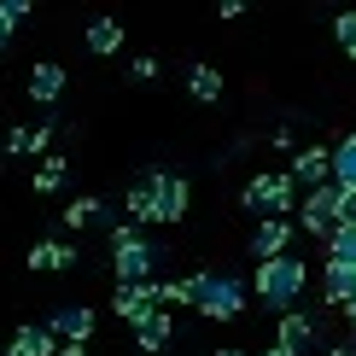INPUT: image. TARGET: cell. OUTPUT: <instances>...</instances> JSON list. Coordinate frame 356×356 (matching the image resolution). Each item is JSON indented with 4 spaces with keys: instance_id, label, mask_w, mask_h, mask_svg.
<instances>
[{
    "instance_id": "1",
    "label": "cell",
    "mask_w": 356,
    "mask_h": 356,
    "mask_svg": "<svg viewBox=\"0 0 356 356\" xmlns=\"http://www.w3.org/2000/svg\"><path fill=\"white\" fill-rule=\"evenodd\" d=\"M304 286H309V269H304V257H269V263H257V275H251V292H257V304L263 309H275V316H292L304 298Z\"/></svg>"
},
{
    "instance_id": "23",
    "label": "cell",
    "mask_w": 356,
    "mask_h": 356,
    "mask_svg": "<svg viewBox=\"0 0 356 356\" xmlns=\"http://www.w3.org/2000/svg\"><path fill=\"white\" fill-rule=\"evenodd\" d=\"M321 245H327V263H350V269H356V228H350V222H339Z\"/></svg>"
},
{
    "instance_id": "32",
    "label": "cell",
    "mask_w": 356,
    "mask_h": 356,
    "mask_svg": "<svg viewBox=\"0 0 356 356\" xmlns=\"http://www.w3.org/2000/svg\"><path fill=\"white\" fill-rule=\"evenodd\" d=\"M350 58H356V53H350Z\"/></svg>"
},
{
    "instance_id": "5",
    "label": "cell",
    "mask_w": 356,
    "mask_h": 356,
    "mask_svg": "<svg viewBox=\"0 0 356 356\" xmlns=\"http://www.w3.org/2000/svg\"><path fill=\"white\" fill-rule=\"evenodd\" d=\"M140 181H146V193H152V222H181V216H187V199H193L187 175H175V170H146Z\"/></svg>"
},
{
    "instance_id": "10",
    "label": "cell",
    "mask_w": 356,
    "mask_h": 356,
    "mask_svg": "<svg viewBox=\"0 0 356 356\" xmlns=\"http://www.w3.org/2000/svg\"><path fill=\"white\" fill-rule=\"evenodd\" d=\"M309 345H316V316H304V309L280 316V327H275V350H286V356H304Z\"/></svg>"
},
{
    "instance_id": "9",
    "label": "cell",
    "mask_w": 356,
    "mask_h": 356,
    "mask_svg": "<svg viewBox=\"0 0 356 356\" xmlns=\"http://www.w3.org/2000/svg\"><path fill=\"white\" fill-rule=\"evenodd\" d=\"M111 309L129 321V327L146 321V316L158 309V280H123V286H117V298H111Z\"/></svg>"
},
{
    "instance_id": "20",
    "label": "cell",
    "mask_w": 356,
    "mask_h": 356,
    "mask_svg": "<svg viewBox=\"0 0 356 356\" xmlns=\"http://www.w3.org/2000/svg\"><path fill=\"white\" fill-rule=\"evenodd\" d=\"M187 94L204 99V106H216V99H222V70L216 65H193L187 70Z\"/></svg>"
},
{
    "instance_id": "24",
    "label": "cell",
    "mask_w": 356,
    "mask_h": 356,
    "mask_svg": "<svg viewBox=\"0 0 356 356\" xmlns=\"http://www.w3.org/2000/svg\"><path fill=\"white\" fill-rule=\"evenodd\" d=\"M24 18H29V6H24V0H0V47L12 41V29H18Z\"/></svg>"
},
{
    "instance_id": "16",
    "label": "cell",
    "mask_w": 356,
    "mask_h": 356,
    "mask_svg": "<svg viewBox=\"0 0 356 356\" xmlns=\"http://www.w3.org/2000/svg\"><path fill=\"white\" fill-rule=\"evenodd\" d=\"M24 263L29 269H76V245L70 240H35Z\"/></svg>"
},
{
    "instance_id": "14",
    "label": "cell",
    "mask_w": 356,
    "mask_h": 356,
    "mask_svg": "<svg viewBox=\"0 0 356 356\" xmlns=\"http://www.w3.org/2000/svg\"><path fill=\"white\" fill-rule=\"evenodd\" d=\"M6 356H58V339H53L47 327H41V321H24V327L12 333Z\"/></svg>"
},
{
    "instance_id": "25",
    "label": "cell",
    "mask_w": 356,
    "mask_h": 356,
    "mask_svg": "<svg viewBox=\"0 0 356 356\" xmlns=\"http://www.w3.org/2000/svg\"><path fill=\"white\" fill-rule=\"evenodd\" d=\"M333 41L345 53H356V12H339V18H333Z\"/></svg>"
},
{
    "instance_id": "28",
    "label": "cell",
    "mask_w": 356,
    "mask_h": 356,
    "mask_svg": "<svg viewBox=\"0 0 356 356\" xmlns=\"http://www.w3.org/2000/svg\"><path fill=\"white\" fill-rule=\"evenodd\" d=\"M58 356H88V345H58Z\"/></svg>"
},
{
    "instance_id": "27",
    "label": "cell",
    "mask_w": 356,
    "mask_h": 356,
    "mask_svg": "<svg viewBox=\"0 0 356 356\" xmlns=\"http://www.w3.org/2000/svg\"><path fill=\"white\" fill-rule=\"evenodd\" d=\"M333 193H339V222L356 228V187H333Z\"/></svg>"
},
{
    "instance_id": "29",
    "label": "cell",
    "mask_w": 356,
    "mask_h": 356,
    "mask_svg": "<svg viewBox=\"0 0 356 356\" xmlns=\"http://www.w3.org/2000/svg\"><path fill=\"white\" fill-rule=\"evenodd\" d=\"M327 356H356V350H350V345H333V350H327Z\"/></svg>"
},
{
    "instance_id": "21",
    "label": "cell",
    "mask_w": 356,
    "mask_h": 356,
    "mask_svg": "<svg viewBox=\"0 0 356 356\" xmlns=\"http://www.w3.org/2000/svg\"><path fill=\"white\" fill-rule=\"evenodd\" d=\"M65 181H70V158L47 152V158H41V164H35V193H58Z\"/></svg>"
},
{
    "instance_id": "7",
    "label": "cell",
    "mask_w": 356,
    "mask_h": 356,
    "mask_svg": "<svg viewBox=\"0 0 356 356\" xmlns=\"http://www.w3.org/2000/svg\"><path fill=\"white\" fill-rule=\"evenodd\" d=\"M298 228L316 234V240H327V234L339 228V193H333V187L298 193Z\"/></svg>"
},
{
    "instance_id": "3",
    "label": "cell",
    "mask_w": 356,
    "mask_h": 356,
    "mask_svg": "<svg viewBox=\"0 0 356 356\" xmlns=\"http://www.w3.org/2000/svg\"><path fill=\"white\" fill-rule=\"evenodd\" d=\"M111 275L123 280H158V245L129 222H111Z\"/></svg>"
},
{
    "instance_id": "11",
    "label": "cell",
    "mask_w": 356,
    "mask_h": 356,
    "mask_svg": "<svg viewBox=\"0 0 356 356\" xmlns=\"http://www.w3.org/2000/svg\"><path fill=\"white\" fill-rule=\"evenodd\" d=\"M65 82H70V76H65V65L41 58V65L29 70V82H24V88H29V99H35V106H58V99H65Z\"/></svg>"
},
{
    "instance_id": "30",
    "label": "cell",
    "mask_w": 356,
    "mask_h": 356,
    "mask_svg": "<svg viewBox=\"0 0 356 356\" xmlns=\"http://www.w3.org/2000/svg\"><path fill=\"white\" fill-rule=\"evenodd\" d=\"M216 356H245V350H234V345H222V350H216Z\"/></svg>"
},
{
    "instance_id": "8",
    "label": "cell",
    "mask_w": 356,
    "mask_h": 356,
    "mask_svg": "<svg viewBox=\"0 0 356 356\" xmlns=\"http://www.w3.org/2000/svg\"><path fill=\"white\" fill-rule=\"evenodd\" d=\"M41 327H47L58 345H88V339H94V327H99V316H94L88 304H58Z\"/></svg>"
},
{
    "instance_id": "2",
    "label": "cell",
    "mask_w": 356,
    "mask_h": 356,
    "mask_svg": "<svg viewBox=\"0 0 356 356\" xmlns=\"http://www.w3.org/2000/svg\"><path fill=\"white\" fill-rule=\"evenodd\" d=\"M187 286H193V309H199L204 321H234L245 309V298H251V286L240 275H211V269L187 275Z\"/></svg>"
},
{
    "instance_id": "13",
    "label": "cell",
    "mask_w": 356,
    "mask_h": 356,
    "mask_svg": "<svg viewBox=\"0 0 356 356\" xmlns=\"http://www.w3.org/2000/svg\"><path fill=\"white\" fill-rule=\"evenodd\" d=\"M170 339H175V321H170V309H152L146 321H135V345L146 356H164L170 350Z\"/></svg>"
},
{
    "instance_id": "17",
    "label": "cell",
    "mask_w": 356,
    "mask_h": 356,
    "mask_svg": "<svg viewBox=\"0 0 356 356\" xmlns=\"http://www.w3.org/2000/svg\"><path fill=\"white\" fill-rule=\"evenodd\" d=\"M99 222H111V204L99 193H82V199L65 204V228H99Z\"/></svg>"
},
{
    "instance_id": "22",
    "label": "cell",
    "mask_w": 356,
    "mask_h": 356,
    "mask_svg": "<svg viewBox=\"0 0 356 356\" xmlns=\"http://www.w3.org/2000/svg\"><path fill=\"white\" fill-rule=\"evenodd\" d=\"M333 187H356V129L333 146Z\"/></svg>"
},
{
    "instance_id": "12",
    "label": "cell",
    "mask_w": 356,
    "mask_h": 356,
    "mask_svg": "<svg viewBox=\"0 0 356 356\" xmlns=\"http://www.w3.org/2000/svg\"><path fill=\"white\" fill-rule=\"evenodd\" d=\"M286 245H292V222H286V216H275V222H257V234H251V257H257V263H269V257H286Z\"/></svg>"
},
{
    "instance_id": "18",
    "label": "cell",
    "mask_w": 356,
    "mask_h": 356,
    "mask_svg": "<svg viewBox=\"0 0 356 356\" xmlns=\"http://www.w3.org/2000/svg\"><path fill=\"white\" fill-rule=\"evenodd\" d=\"M47 146H53V123H41V129H12V135H6V152H12V158H47Z\"/></svg>"
},
{
    "instance_id": "26",
    "label": "cell",
    "mask_w": 356,
    "mask_h": 356,
    "mask_svg": "<svg viewBox=\"0 0 356 356\" xmlns=\"http://www.w3.org/2000/svg\"><path fill=\"white\" fill-rule=\"evenodd\" d=\"M129 76H135V82H158V76H164V65H158L152 53H140V58H129Z\"/></svg>"
},
{
    "instance_id": "19",
    "label": "cell",
    "mask_w": 356,
    "mask_h": 356,
    "mask_svg": "<svg viewBox=\"0 0 356 356\" xmlns=\"http://www.w3.org/2000/svg\"><path fill=\"white\" fill-rule=\"evenodd\" d=\"M117 47H123V24H117V18H88V53L111 58Z\"/></svg>"
},
{
    "instance_id": "4",
    "label": "cell",
    "mask_w": 356,
    "mask_h": 356,
    "mask_svg": "<svg viewBox=\"0 0 356 356\" xmlns=\"http://www.w3.org/2000/svg\"><path fill=\"white\" fill-rule=\"evenodd\" d=\"M240 204H245L251 216H263V222H275V216L292 222V211H298V187H292L286 170H263V175H251V181H245Z\"/></svg>"
},
{
    "instance_id": "15",
    "label": "cell",
    "mask_w": 356,
    "mask_h": 356,
    "mask_svg": "<svg viewBox=\"0 0 356 356\" xmlns=\"http://www.w3.org/2000/svg\"><path fill=\"white\" fill-rule=\"evenodd\" d=\"M321 298L339 304V309L356 298V269H350V263H321Z\"/></svg>"
},
{
    "instance_id": "6",
    "label": "cell",
    "mask_w": 356,
    "mask_h": 356,
    "mask_svg": "<svg viewBox=\"0 0 356 356\" xmlns=\"http://www.w3.org/2000/svg\"><path fill=\"white\" fill-rule=\"evenodd\" d=\"M292 187L298 193H316V187H333V146H298V158L286 164Z\"/></svg>"
},
{
    "instance_id": "31",
    "label": "cell",
    "mask_w": 356,
    "mask_h": 356,
    "mask_svg": "<svg viewBox=\"0 0 356 356\" xmlns=\"http://www.w3.org/2000/svg\"><path fill=\"white\" fill-rule=\"evenodd\" d=\"M263 356H286V350H275V345H269V350H263Z\"/></svg>"
}]
</instances>
